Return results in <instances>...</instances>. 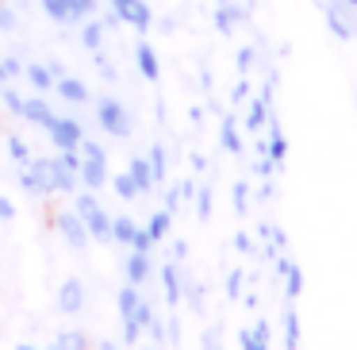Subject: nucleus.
Segmentation results:
<instances>
[{
  "instance_id": "nucleus-26",
  "label": "nucleus",
  "mask_w": 357,
  "mask_h": 350,
  "mask_svg": "<svg viewBox=\"0 0 357 350\" xmlns=\"http://www.w3.org/2000/svg\"><path fill=\"white\" fill-rule=\"evenodd\" d=\"M112 181V189H116V193H119V200H139V185H135V181H131V173H116V177H108Z\"/></svg>"
},
{
  "instance_id": "nucleus-12",
  "label": "nucleus",
  "mask_w": 357,
  "mask_h": 350,
  "mask_svg": "<svg viewBox=\"0 0 357 350\" xmlns=\"http://www.w3.org/2000/svg\"><path fill=\"white\" fill-rule=\"evenodd\" d=\"M135 62H139V73H142L146 81H158V73H162V62H158L154 43H139V47H135Z\"/></svg>"
},
{
  "instance_id": "nucleus-44",
  "label": "nucleus",
  "mask_w": 357,
  "mask_h": 350,
  "mask_svg": "<svg viewBox=\"0 0 357 350\" xmlns=\"http://www.w3.org/2000/svg\"><path fill=\"white\" fill-rule=\"evenodd\" d=\"M250 62H254V50L242 47V50H238V66H242V70H250Z\"/></svg>"
},
{
  "instance_id": "nucleus-9",
  "label": "nucleus",
  "mask_w": 357,
  "mask_h": 350,
  "mask_svg": "<svg viewBox=\"0 0 357 350\" xmlns=\"http://www.w3.org/2000/svg\"><path fill=\"white\" fill-rule=\"evenodd\" d=\"M54 89L66 104H89V85L81 78H73V73H66V70L54 78Z\"/></svg>"
},
{
  "instance_id": "nucleus-18",
  "label": "nucleus",
  "mask_w": 357,
  "mask_h": 350,
  "mask_svg": "<svg viewBox=\"0 0 357 350\" xmlns=\"http://www.w3.org/2000/svg\"><path fill=\"white\" fill-rule=\"evenodd\" d=\"M277 273L284 277V293L296 300V296L303 293V270H300V265H292L288 258H280V262H277Z\"/></svg>"
},
{
  "instance_id": "nucleus-35",
  "label": "nucleus",
  "mask_w": 357,
  "mask_h": 350,
  "mask_svg": "<svg viewBox=\"0 0 357 350\" xmlns=\"http://www.w3.org/2000/svg\"><path fill=\"white\" fill-rule=\"evenodd\" d=\"M192 200H196V216L208 219V216H211V189H200V193H196Z\"/></svg>"
},
{
  "instance_id": "nucleus-13",
  "label": "nucleus",
  "mask_w": 357,
  "mask_h": 350,
  "mask_svg": "<svg viewBox=\"0 0 357 350\" xmlns=\"http://www.w3.org/2000/svg\"><path fill=\"white\" fill-rule=\"evenodd\" d=\"M139 235H142V227L135 224L131 216H116V219H112V239H116L119 247H127V250H131L135 242H139Z\"/></svg>"
},
{
  "instance_id": "nucleus-5",
  "label": "nucleus",
  "mask_w": 357,
  "mask_h": 350,
  "mask_svg": "<svg viewBox=\"0 0 357 350\" xmlns=\"http://www.w3.org/2000/svg\"><path fill=\"white\" fill-rule=\"evenodd\" d=\"M47 135H50V143H54V150H77L81 139H85L81 124L70 116H54V124L47 127Z\"/></svg>"
},
{
  "instance_id": "nucleus-32",
  "label": "nucleus",
  "mask_w": 357,
  "mask_h": 350,
  "mask_svg": "<svg viewBox=\"0 0 357 350\" xmlns=\"http://www.w3.org/2000/svg\"><path fill=\"white\" fill-rule=\"evenodd\" d=\"M8 154L16 158L20 166H24V162H31V147H27V143L20 139V135H8Z\"/></svg>"
},
{
  "instance_id": "nucleus-11",
  "label": "nucleus",
  "mask_w": 357,
  "mask_h": 350,
  "mask_svg": "<svg viewBox=\"0 0 357 350\" xmlns=\"http://www.w3.org/2000/svg\"><path fill=\"white\" fill-rule=\"evenodd\" d=\"M265 124H269V139H265V150H269V162H273V166H280V162H284V154H288L284 127H280V119H277V116H269Z\"/></svg>"
},
{
  "instance_id": "nucleus-39",
  "label": "nucleus",
  "mask_w": 357,
  "mask_h": 350,
  "mask_svg": "<svg viewBox=\"0 0 357 350\" xmlns=\"http://www.w3.org/2000/svg\"><path fill=\"white\" fill-rule=\"evenodd\" d=\"M181 204H185V196H181V185H173L169 193H165V208L173 212V208H181Z\"/></svg>"
},
{
  "instance_id": "nucleus-24",
  "label": "nucleus",
  "mask_w": 357,
  "mask_h": 350,
  "mask_svg": "<svg viewBox=\"0 0 357 350\" xmlns=\"http://www.w3.org/2000/svg\"><path fill=\"white\" fill-rule=\"evenodd\" d=\"M142 304V293H139V285H131V281H127L123 289H119V296H116V308H119V319L123 316H131L135 308H139Z\"/></svg>"
},
{
  "instance_id": "nucleus-45",
  "label": "nucleus",
  "mask_w": 357,
  "mask_h": 350,
  "mask_svg": "<svg viewBox=\"0 0 357 350\" xmlns=\"http://www.w3.org/2000/svg\"><path fill=\"white\" fill-rule=\"evenodd\" d=\"M349 4H354V8H357V0H349Z\"/></svg>"
},
{
  "instance_id": "nucleus-40",
  "label": "nucleus",
  "mask_w": 357,
  "mask_h": 350,
  "mask_svg": "<svg viewBox=\"0 0 357 350\" xmlns=\"http://www.w3.org/2000/svg\"><path fill=\"white\" fill-rule=\"evenodd\" d=\"M131 4H135V0H112V12H116V20H119V24H123V16L131 12Z\"/></svg>"
},
{
  "instance_id": "nucleus-22",
  "label": "nucleus",
  "mask_w": 357,
  "mask_h": 350,
  "mask_svg": "<svg viewBox=\"0 0 357 350\" xmlns=\"http://www.w3.org/2000/svg\"><path fill=\"white\" fill-rule=\"evenodd\" d=\"M265 119H269V93H261L257 101H250V112H246V131H261Z\"/></svg>"
},
{
  "instance_id": "nucleus-20",
  "label": "nucleus",
  "mask_w": 357,
  "mask_h": 350,
  "mask_svg": "<svg viewBox=\"0 0 357 350\" xmlns=\"http://www.w3.org/2000/svg\"><path fill=\"white\" fill-rule=\"evenodd\" d=\"M127 173H131V181L139 185V193H150V189H154V170H150L146 158H131V162H127Z\"/></svg>"
},
{
  "instance_id": "nucleus-42",
  "label": "nucleus",
  "mask_w": 357,
  "mask_h": 350,
  "mask_svg": "<svg viewBox=\"0 0 357 350\" xmlns=\"http://www.w3.org/2000/svg\"><path fill=\"white\" fill-rule=\"evenodd\" d=\"M234 212H246V185H234Z\"/></svg>"
},
{
  "instance_id": "nucleus-34",
  "label": "nucleus",
  "mask_w": 357,
  "mask_h": 350,
  "mask_svg": "<svg viewBox=\"0 0 357 350\" xmlns=\"http://www.w3.org/2000/svg\"><path fill=\"white\" fill-rule=\"evenodd\" d=\"M142 339V323L135 316H123V342H139Z\"/></svg>"
},
{
  "instance_id": "nucleus-2",
  "label": "nucleus",
  "mask_w": 357,
  "mask_h": 350,
  "mask_svg": "<svg viewBox=\"0 0 357 350\" xmlns=\"http://www.w3.org/2000/svg\"><path fill=\"white\" fill-rule=\"evenodd\" d=\"M73 212L81 216V224H85L89 239H112V216L104 212V204L93 196V189H89V193H77V196H73Z\"/></svg>"
},
{
  "instance_id": "nucleus-17",
  "label": "nucleus",
  "mask_w": 357,
  "mask_h": 350,
  "mask_svg": "<svg viewBox=\"0 0 357 350\" xmlns=\"http://www.w3.org/2000/svg\"><path fill=\"white\" fill-rule=\"evenodd\" d=\"M20 189H24V193H31V196H39V200H43V196H50V193H47V181H43V173L35 170L31 162L20 166Z\"/></svg>"
},
{
  "instance_id": "nucleus-21",
  "label": "nucleus",
  "mask_w": 357,
  "mask_h": 350,
  "mask_svg": "<svg viewBox=\"0 0 357 350\" xmlns=\"http://www.w3.org/2000/svg\"><path fill=\"white\" fill-rule=\"evenodd\" d=\"M43 12H47L54 24H77V16H73V0H39Z\"/></svg>"
},
{
  "instance_id": "nucleus-19",
  "label": "nucleus",
  "mask_w": 357,
  "mask_h": 350,
  "mask_svg": "<svg viewBox=\"0 0 357 350\" xmlns=\"http://www.w3.org/2000/svg\"><path fill=\"white\" fill-rule=\"evenodd\" d=\"M238 342H242V350H269V323H265V319H257L250 331L238 335Z\"/></svg>"
},
{
  "instance_id": "nucleus-25",
  "label": "nucleus",
  "mask_w": 357,
  "mask_h": 350,
  "mask_svg": "<svg viewBox=\"0 0 357 350\" xmlns=\"http://www.w3.org/2000/svg\"><path fill=\"white\" fill-rule=\"evenodd\" d=\"M246 16L242 8H234V4H223V8H215V27H219V35H231L234 31V24Z\"/></svg>"
},
{
  "instance_id": "nucleus-43",
  "label": "nucleus",
  "mask_w": 357,
  "mask_h": 350,
  "mask_svg": "<svg viewBox=\"0 0 357 350\" xmlns=\"http://www.w3.org/2000/svg\"><path fill=\"white\" fill-rule=\"evenodd\" d=\"M238 285H242V273L234 270L231 277H227V293H231V296H238Z\"/></svg>"
},
{
  "instance_id": "nucleus-15",
  "label": "nucleus",
  "mask_w": 357,
  "mask_h": 350,
  "mask_svg": "<svg viewBox=\"0 0 357 350\" xmlns=\"http://www.w3.org/2000/svg\"><path fill=\"white\" fill-rule=\"evenodd\" d=\"M169 227H173V212H169V208H158L154 216H150L146 224H142V231H146V235H150V242L158 247V242H162L165 235H169Z\"/></svg>"
},
{
  "instance_id": "nucleus-10",
  "label": "nucleus",
  "mask_w": 357,
  "mask_h": 350,
  "mask_svg": "<svg viewBox=\"0 0 357 350\" xmlns=\"http://www.w3.org/2000/svg\"><path fill=\"white\" fill-rule=\"evenodd\" d=\"M54 116H58V112L50 108L43 96H31V101H24V119H27L31 127H43V131H47V127L54 124Z\"/></svg>"
},
{
  "instance_id": "nucleus-27",
  "label": "nucleus",
  "mask_w": 357,
  "mask_h": 350,
  "mask_svg": "<svg viewBox=\"0 0 357 350\" xmlns=\"http://www.w3.org/2000/svg\"><path fill=\"white\" fill-rule=\"evenodd\" d=\"M146 162H150V170H154V185H162L165 181V147L162 143H154V147L146 150Z\"/></svg>"
},
{
  "instance_id": "nucleus-31",
  "label": "nucleus",
  "mask_w": 357,
  "mask_h": 350,
  "mask_svg": "<svg viewBox=\"0 0 357 350\" xmlns=\"http://www.w3.org/2000/svg\"><path fill=\"white\" fill-rule=\"evenodd\" d=\"M16 78H24V62L20 58H0V85H8Z\"/></svg>"
},
{
  "instance_id": "nucleus-29",
  "label": "nucleus",
  "mask_w": 357,
  "mask_h": 350,
  "mask_svg": "<svg viewBox=\"0 0 357 350\" xmlns=\"http://www.w3.org/2000/svg\"><path fill=\"white\" fill-rule=\"evenodd\" d=\"M284 347L288 350L300 347V316H296V308L284 312Z\"/></svg>"
},
{
  "instance_id": "nucleus-14",
  "label": "nucleus",
  "mask_w": 357,
  "mask_h": 350,
  "mask_svg": "<svg viewBox=\"0 0 357 350\" xmlns=\"http://www.w3.org/2000/svg\"><path fill=\"white\" fill-rule=\"evenodd\" d=\"M24 78L31 81L35 93H47V89H54V78H58V73L50 70L47 62H31V66H24Z\"/></svg>"
},
{
  "instance_id": "nucleus-46",
  "label": "nucleus",
  "mask_w": 357,
  "mask_h": 350,
  "mask_svg": "<svg viewBox=\"0 0 357 350\" xmlns=\"http://www.w3.org/2000/svg\"><path fill=\"white\" fill-rule=\"evenodd\" d=\"M0 89H4V85H0Z\"/></svg>"
},
{
  "instance_id": "nucleus-36",
  "label": "nucleus",
  "mask_w": 357,
  "mask_h": 350,
  "mask_svg": "<svg viewBox=\"0 0 357 350\" xmlns=\"http://www.w3.org/2000/svg\"><path fill=\"white\" fill-rule=\"evenodd\" d=\"M16 24H20V20H16V12H12L8 4H4V0H0V31H4V35H8V31H16Z\"/></svg>"
},
{
  "instance_id": "nucleus-38",
  "label": "nucleus",
  "mask_w": 357,
  "mask_h": 350,
  "mask_svg": "<svg viewBox=\"0 0 357 350\" xmlns=\"http://www.w3.org/2000/svg\"><path fill=\"white\" fill-rule=\"evenodd\" d=\"M58 162H62L66 170L77 173V170H81V150H58Z\"/></svg>"
},
{
  "instance_id": "nucleus-28",
  "label": "nucleus",
  "mask_w": 357,
  "mask_h": 350,
  "mask_svg": "<svg viewBox=\"0 0 357 350\" xmlns=\"http://www.w3.org/2000/svg\"><path fill=\"white\" fill-rule=\"evenodd\" d=\"M219 143H223V150H231V154H242V139H238V127H234L231 116L223 119V135H219Z\"/></svg>"
},
{
  "instance_id": "nucleus-3",
  "label": "nucleus",
  "mask_w": 357,
  "mask_h": 350,
  "mask_svg": "<svg viewBox=\"0 0 357 350\" xmlns=\"http://www.w3.org/2000/svg\"><path fill=\"white\" fill-rule=\"evenodd\" d=\"M96 124L112 139H131V116H127L123 101H116V96H100L96 101Z\"/></svg>"
},
{
  "instance_id": "nucleus-30",
  "label": "nucleus",
  "mask_w": 357,
  "mask_h": 350,
  "mask_svg": "<svg viewBox=\"0 0 357 350\" xmlns=\"http://www.w3.org/2000/svg\"><path fill=\"white\" fill-rule=\"evenodd\" d=\"M58 350H89V335H77V331H62L54 339Z\"/></svg>"
},
{
  "instance_id": "nucleus-23",
  "label": "nucleus",
  "mask_w": 357,
  "mask_h": 350,
  "mask_svg": "<svg viewBox=\"0 0 357 350\" xmlns=\"http://www.w3.org/2000/svg\"><path fill=\"white\" fill-rule=\"evenodd\" d=\"M81 43H85L89 50H100V43H104V20H96V16L81 20Z\"/></svg>"
},
{
  "instance_id": "nucleus-1",
  "label": "nucleus",
  "mask_w": 357,
  "mask_h": 350,
  "mask_svg": "<svg viewBox=\"0 0 357 350\" xmlns=\"http://www.w3.org/2000/svg\"><path fill=\"white\" fill-rule=\"evenodd\" d=\"M81 170H77V177H81V185L85 189H104L108 185V154H104V147L100 143H93V139H81Z\"/></svg>"
},
{
  "instance_id": "nucleus-7",
  "label": "nucleus",
  "mask_w": 357,
  "mask_h": 350,
  "mask_svg": "<svg viewBox=\"0 0 357 350\" xmlns=\"http://www.w3.org/2000/svg\"><path fill=\"white\" fill-rule=\"evenodd\" d=\"M85 300H89V293H85V285H81L77 277H66L62 281V289H58V312L62 316H77L81 308H85Z\"/></svg>"
},
{
  "instance_id": "nucleus-37",
  "label": "nucleus",
  "mask_w": 357,
  "mask_h": 350,
  "mask_svg": "<svg viewBox=\"0 0 357 350\" xmlns=\"http://www.w3.org/2000/svg\"><path fill=\"white\" fill-rule=\"evenodd\" d=\"M73 16H77V24L89 16H96V0H73Z\"/></svg>"
},
{
  "instance_id": "nucleus-41",
  "label": "nucleus",
  "mask_w": 357,
  "mask_h": 350,
  "mask_svg": "<svg viewBox=\"0 0 357 350\" xmlns=\"http://www.w3.org/2000/svg\"><path fill=\"white\" fill-rule=\"evenodd\" d=\"M0 219H16V204L8 196H0Z\"/></svg>"
},
{
  "instance_id": "nucleus-6",
  "label": "nucleus",
  "mask_w": 357,
  "mask_h": 350,
  "mask_svg": "<svg viewBox=\"0 0 357 350\" xmlns=\"http://www.w3.org/2000/svg\"><path fill=\"white\" fill-rule=\"evenodd\" d=\"M54 227H58V235H62L66 247H73V250L89 247V231H85V224H81L77 212H58V216H54Z\"/></svg>"
},
{
  "instance_id": "nucleus-33",
  "label": "nucleus",
  "mask_w": 357,
  "mask_h": 350,
  "mask_svg": "<svg viewBox=\"0 0 357 350\" xmlns=\"http://www.w3.org/2000/svg\"><path fill=\"white\" fill-rule=\"evenodd\" d=\"M0 104H4V108H8L12 116H24V96H20V93H12L8 85L0 89Z\"/></svg>"
},
{
  "instance_id": "nucleus-8",
  "label": "nucleus",
  "mask_w": 357,
  "mask_h": 350,
  "mask_svg": "<svg viewBox=\"0 0 357 350\" xmlns=\"http://www.w3.org/2000/svg\"><path fill=\"white\" fill-rule=\"evenodd\" d=\"M123 273L131 285H146L150 277H154V258H150V250H131V254L123 258Z\"/></svg>"
},
{
  "instance_id": "nucleus-16",
  "label": "nucleus",
  "mask_w": 357,
  "mask_h": 350,
  "mask_svg": "<svg viewBox=\"0 0 357 350\" xmlns=\"http://www.w3.org/2000/svg\"><path fill=\"white\" fill-rule=\"evenodd\" d=\"M162 289H165V300L173 304V308H177L181 304V270H177V258H173V262H165L162 265Z\"/></svg>"
},
{
  "instance_id": "nucleus-4",
  "label": "nucleus",
  "mask_w": 357,
  "mask_h": 350,
  "mask_svg": "<svg viewBox=\"0 0 357 350\" xmlns=\"http://www.w3.org/2000/svg\"><path fill=\"white\" fill-rule=\"evenodd\" d=\"M31 166L43 173V181H47V193H77L81 177H77L73 170H66V166L58 162V154H54V158H31Z\"/></svg>"
}]
</instances>
